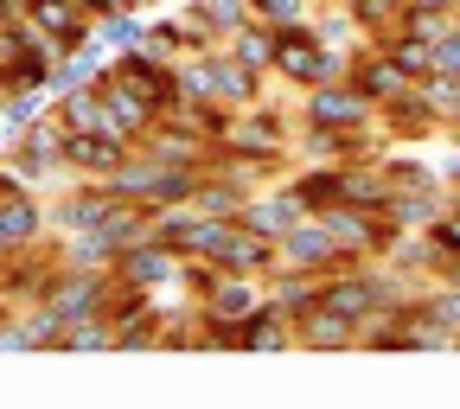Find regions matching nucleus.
Instances as JSON below:
<instances>
[{
    "label": "nucleus",
    "instance_id": "f257e3e1",
    "mask_svg": "<svg viewBox=\"0 0 460 409\" xmlns=\"http://www.w3.org/2000/svg\"><path fill=\"white\" fill-rule=\"evenodd\" d=\"M180 102H224V109H250L262 102V71H250L243 58H230L224 45L180 58Z\"/></svg>",
    "mask_w": 460,
    "mask_h": 409
},
{
    "label": "nucleus",
    "instance_id": "f03ea898",
    "mask_svg": "<svg viewBox=\"0 0 460 409\" xmlns=\"http://www.w3.org/2000/svg\"><path fill=\"white\" fill-rule=\"evenodd\" d=\"M352 262H365V256H352L332 230L307 211L295 230H281L275 237V269H307V275H332V269H352Z\"/></svg>",
    "mask_w": 460,
    "mask_h": 409
},
{
    "label": "nucleus",
    "instance_id": "7ed1b4c3",
    "mask_svg": "<svg viewBox=\"0 0 460 409\" xmlns=\"http://www.w3.org/2000/svg\"><path fill=\"white\" fill-rule=\"evenodd\" d=\"M217 154L250 160V166H275V160L288 154V122H281V115H269L262 102H250V109L230 115V129H224Z\"/></svg>",
    "mask_w": 460,
    "mask_h": 409
},
{
    "label": "nucleus",
    "instance_id": "20e7f679",
    "mask_svg": "<svg viewBox=\"0 0 460 409\" xmlns=\"http://www.w3.org/2000/svg\"><path fill=\"white\" fill-rule=\"evenodd\" d=\"M90 90H96V102H102V129H109V135H122L128 147L154 129V115H160V109H154L128 77H115V65H102V71L90 77Z\"/></svg>",
    "mask_w": 460,
    "mask_h": 409
},
{
    "label": "nucleus",
    "instance_id": "39448f33",
    "mask_svg": "<svg viewBox=\"0 0 460 409\" xmlns=\"http://www.w3.org/2000/svg\"><path fill=\"white\" fill-rule=\"evenodd\" d=\"M135 147L109 129H65V147H58V166L71 173V180H115Z\"/></svg>",
    "mask_w": 460,
    "mask_h": 409
},
{
    "label": "nucleus",
    "instance_id": "423d86ee",
    "mask_svg": "<svg viewBox=\"0 0 460 409\" xmlns=\"http://www.w3.org/2000/svg\"><path fill=\"white\" fill-rule=\"evenodd\" d=\"M20 7H26V20H32L39 32H51L58 58H71V51L96 45V20L77 7V0H20Z\"/></svg>",
    "mask_w": 460,
    "mask_h": 409
},
{
    "label": "nucleus",
    "instance_id": "0eeeda50",
    "mask_svg": "<svg viewBox=\"0 0 460 409\" xmlns=\"http://www.w3.org/2000/svg\"><path fill=\"white\" fill-rule=\"evenodd\" d=\"M115 205H128V199H115L109 180H77V192H71V199H58V205H45V218H51L58 237H77V230H96Z\"/></svg>",
    "mask_w": 460,
    "mask_h": 409
},
{
    "label": "nucleus",
    "instance_id": "6e6552de",
    "mask_svg": "<svg viewBox=\"0 0 460 409\" xmlns=\"http://www.w3.org/2000/svg\"><path fill=\"white\" fill-rule=\"evenodd\" d=\"M365 122H377V109L345 84V77L307 90V129H365Z\"/></svg>",
    "mask_w": 460,
    "mask_h": 409
},
{
    "label": "nucleus",
    "instance_id": "1a4fd4ad",
    "mask_svg": "<svg viewBox=\"0 0 460 409\" xmlns=\"http://www.w3.org/2000/svg\"><path fill=\"white\" fill-rule=\"evenodd\" d=\"M180 250H166L160 237H141V244H128L122 256H115V275H122L128 288H147V295H154V288H166V281H180Z\"/></svg>",
    "mask_w": 460,
    "mask_h": 409
},
{
    "label": "nucleus",
    "instance_id": "9d476101",
    "mask_svg": "<svg viewBox=\"0 0 460 409\" xmlns=\"http://www.w3.org/2000/svg\"><path fill=\"white\" fill-rule=\"evenodd\" d=\"M211 45H217V39H211V26L199 20V7H180L172 20H154V26H147V51L166 58V65H180V51L199 58V51H211Z\"/></svg>",
    "mask_w": 460,
    "mask_h": 409
},
{
    "label": "nucleus",
    "instance_id": "9b49d317",
    "mask_svg": "<svg viewBox=\"0 0 460 409\" xmlns=\"http://www.w3.org/2000/svg\"><path fill=\"white\" fill-rule=\"evenodd\" d=\"M345 84H352L371 109H390L402 90H410V77H402L384 51H352V71H345Z\"/></svg>",
    "mask_w": 460,
    "mask_h": 409
},
{
    "label": "nucleus",
    "instance_id": "f8f14e48",
    "mask_svg": "<svg viewBox=\"0 0 460 409\" xmlns=\"http://www.w3.org/2000/svg\"><path fill=\"white\" fill-rule=\"evenodd\" d=\"M301 218H307V205L295 199V186H281V192H250L243 211H237V224H243V230H262V237H281V230H295Z\"/></svg>",
    "mask_w": 460,
    "mask_h": 409
},
{
    "label": "nucleus",
    "instance_id": "ddd939ff",
    "mask_svg": "<svg viewBox=\"0 0 460 409\" xmlns=\"http://www.w3.org/2000/svg\"><path fill=\"white\" fill-rule=\"evenodd\" d=\"M211 262H217L224 275H269V269H275V237L230 224V237L217 244V256H211Z\"/></svg>",
    "mask_w": 460,
    "mask_h": 409
},
{
    "label": "nucleus",
    "instance_id": "4468645a",
    "mask_svg": "<svg viewBox=\"0 0 460 409\" xmlns=\"http://www.w3.org/2000/svg\"><path fill=\"white\" fill-rule=\"evenodd\" d=\"M237 345L243 352H281V345H295V320L281 307H269V295H262V307H250L237 320Z\"/></svg>",
    "mask_w": 460,
    "mask_h": 409
},
{
    "label": "nucleus",
    "instance_id": "2eb2a0df",
    "mask_svg": "<svg viewBox=\"0 0 460 409\" xmlns=\"http://www.w3.org/2000/svg\"><path fill=\"white\" fill-rule=\"evenodd\" d=\"M199 307L217 314V320H243L250 307H262V275H224V269H217V281L205 288Z\"/></svg>",
    "mask_w": 460,
    "mask_h": 409
},
{
    "label": "nucleus",
    "instance_id": "dca6fc26",
    "mask_svg": "<svg viewBox=\"0 0 460 409\" xmlns=\"http://www.w3.org/2000/svg\"><path fill=\"white\" fill-rule=\"evenodd\" d=\"M384 58H390V65L402 71V77H410V84H422L429 71H435V45L429 39H416V32H384Z\"/></svg>",
    "mask_w": 460,
    "mask_h": 409
},
{
    "label": "nucleus",
    "instance_id": "f3484780",
    "mask_svg": "<svg viewBox=\"0 0 460 409\" xmlns=\"http://www.w3.org/2000/svg\"><path fill=\"white\" fill-rule=\"evenodd\" d=\"M224 51H230V58H243L250 71H262V77H269V71H275V26L250 20V26H237V32L224 39Z\"/></svg>",
    "mask_w": 460,
    "mask_h": 409
},
{
    "label": "nucleus",
    "instance_id": "a211bd4d",
    "mask_svg": "<svg viewBox=\"0 0 460 409\" xmlns=\"http://www.w3.org/2000/svg\"><path fill=\"white\" fill-rule=\"evenodd\" d=\"M288 186H295V199H301L307 211H326V205L339 199V166H332V160H320L314 173H301V180H288Z\"/></svg>",
    "mask_w": 460,
    "mask_h": 409
},
{
    "label": "nucleus",
    "instance_id": "6ab92c4d",
    "mask_svg": "<svg viewBox=\"0 0 460 409\" xmlns=\"http://www.w3.org/2000/svg\"><path fill=\"white\" fill-rule=\"evenodd\" d=\"M58 352H115V326L96 314V320H71L65 339H58Z\"/></svg>",
    "mask_w": 460,
    "mask_h": 409
},
{
    "label": "nucleus",
    "instance_id": "aec40b11",
    "mask_svg": "<svg viewBox=\"0 0 460 409\" xmlns=\"http://www.w3.org/2000/svg\"><path fill=\"white\" fill-rule=\"evenodd\" d=\"M192 7H199V20L211 26V39H217V45L237 32V26H250V0H192Z\"/></svg>",
    "mask_w": 460,
    "mask_h": 409
},
{
    "label": "nucleus",
    "instance_id": "412c9836",
    "mask_svg": "<svg viewBox=\"0 0 460 409\" xmlns=\"http://www.w3.org/2000/svg\"><path fill=\"white\" fill-rule=\"evenodd\" d=\"M96 39H102V45H115V51H135V45H147V26L135 20V7H122V13L96 20Z\"/></svg>",
    "mask_w": 460,
    "mask_h": 409
},
{
    "label": "nucleus",
    "instance_id": "4be33fe9",
    "mask_svg": "<svg viewBox=\"0 0 460 409\" xmlns=\"http://www.w3.org/2000/svg\"><path fill=\"white\" fill-rule=\"evenodd\" d=\"M307 7H314V0H250V20H262V26H295V20H307Z\"/></svg>",
    "mask_w": 460,
    "mask_h": 409
},
{
    "label": "nucleus",
    "instance_id": "5701e85b",
    "mask_svg": "<svg viewBox=\"0 0 460 409\" xmlns=\"http://www.w3.org/2000/svg\"><path fill=\"white\" fill-rule=\"evenodd\" d=\"M77 7H84L90 20H109V13H122V7H135V0H77Z\"/></svg>",
    "mask_w": 460,
    "mask_h": 409
},
{
    "label": "nucleus",
    "instance_id": "b1692460",
    "mask_svg": "<svg viewBox=\"0 0 460 409\" xmlns=\"http://www.w3.org/2000/svg\"><path fill=\"white\" fill-rule=\"evenodd\" d=\"M0 115H7V90H0Z\"/></svg>",
    "mask_w": 460,
    "mask_h": 409
},
{
    "label": "nucleus",
    "instance_id": "393cba45",
    "mask_svg": "<svg viewBox=\"0 0 460 409\" xmlns=\"http://www.w3.org/2000/svg\"><path fill=\"white\" fill-rule=\"evenodd\" d=\"M135 7H147V0H135Z\"/></svg>",
    "mask_w": 460,
    "mask_h": 409
},
{
    "label": "nucleus",
    "instance_id": "a878e982",
    "mask_svg": "<svg viewBox=\"0 0 460 409\" xmlns=\"http://www.w3.org/2000/svg\"><path fill=\"white\" fill-rule=\"evenodd\" d=\"M0 58H7V51H0Z\"/></svg>",
    "mask_w": 460,
    "mask_h": 409
}]
</instances>
